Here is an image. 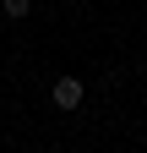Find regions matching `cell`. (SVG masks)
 Masks as SVG:
<instances>
[{"mask_svg": "<svg viewBox=\"0 0 147 153\" xmlns=\"http://www.w3.org/2000/svg\"><path fill=\"white\" fill-rule=\"evenodd\" d=\"M27 6L33 0H6V16H27Z\"/></svg>", "mask_w": 147, "mask_h": 153, "instance_id": "2", "label": "cell"}, {"mask_svg": "<svg viewBox=\"0 0 147 153\" xmlns=\"http://www.w3.org/2000/svg\"><path fill=\"white\" fill-rule=\"evenodd\" d=\"M82 76H60V82H54V109H76L82 104Z\"/></svg>", "mask_w": 147, "mask_h": 153, "instance_id": "1", "label": "cell"}]
</instances>
